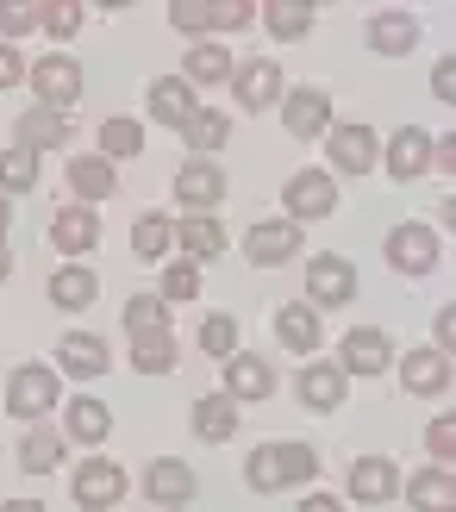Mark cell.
Segmentation results:
<instances>
[{
    "label": "cell",
    "mask_w": 456,
    "mask_h": 512,
    "mask_svg": "<svg viewBox=\"0 0 456 512\" xmlns=\"http://www.w3.org/2000/svg\"><path fill=\"white\" fill-rule=\"evenodd\" d=\"M69 188L82 194V200H107L119 188V169L107 157H69Z\"/></svg>",
    "instance_id": "obj_31"
},
{
    "label": "cell",
    "mask_w": 456,
    "mask_h": 512,
    "mask_svg": "<svg viewBox=\"0 0 456 512\" xmlns=\"http://www.w3.org/2000/svg\"><path fill=\"white\" fill-rule=\"evenodd\" d=\"M200 350H207V356H232L238 350V319L232 313H213L207 325H200Z\"/></svg>",
    "instance_id": "obj_44"
},
{
    "label": "cell",
    "mask_w": 456,
    "mask_h": 512,
    "mask_svg": "<svg viewBox=\"0 0 456 512\" xmlns=\"http://www.w3.org/2000/svg\"><path fill=\"white\" fill-rule=\"evenodd\" d=\"M232 88H238V100H244L250 113H263V107L282 100V69H275L269 57H250V63L232 69Z\"/></svg>",
    "instance_id": "obj_17"
},
{
    "label": "cell",
    "mask_w": 456,
    "mask_h": 512,
    "mask_svg": "<svg viewBox=\"0 0 456 512\" xmlns=\"http://www.w3.org/2000/svg\"><path fill=\"white\" fill-rule=\"evenodd\" d=\"M438 263H444V244H438L432 225L407 219V225H394V232H388V269H400V275H432Z\"/></svg>",
    "instance_id": "obj_2"
},
{
    "label": "cell",
    "mask_w": 456,
    "mask_h": 512,
    "mask_svg": "<svg viewBox=\"0 0 456 512\" xmlns=\"http://www.w3.org/2000/svg\"><path fill=\"white\" fill-rule=\"evenodd\" d=\"M450 319H456V313L444 306V313H438V350H444V356H450Z\"/></svg>",
    "instance_id": "obj_50"
},
{
    "label": "cell",
    "mask_w": 456,
    "mask_h": 512,
    "mask_svg": "<svg viewBox=\"0 0 456 512\" xmlns=\"http://www.w3.org/2000/svg\"><path fill=\"white\" fill-rule=\"evenodd\" d=\"M175 244L188 250V263H213V256H225V225L213 213H188L175 219Z\"/></svg>",
    "instance_id": "obj_24"
},
{
    "label": "cell",
    "mask_w": 456,
    "mask_h": 512,
    "mask_svg": "<svg viewBox=\"0 0 456 512\" xmlns=\"http://www.w3.org/2000/svg\"><path fill=\"white\" fill-rule=\"evenodd\" d=\"M169 238H175V225H169L163 213H144V219L132 225V250L144 256V263H157V256H169Z\"/></svg>",
    "instance_id": "obj_39"
},
{
    "label": "cell",
    "mask_w": 456,
    "mask_h": 512,
    "mask_svg": "<svg viewBox=\"0 0 456 512\" xmlns=\"http://www.w3.org/2000/svg\"><path fill=\"white\" fill-rule=\"evenodd\" d=\"M344 388H350V375L338 363H307V369H300V381H294V394H300L307 413H338Z\"/></svg>",
    "instance_id": "obj_11"
},
{
    "label": "cell",
    "mask_w": 456,
    "mask_h": 512,
    "mask_svg": "<svg viewBox=\"0 0 456 512\" xmlns=\"http://www.w3.org/2000/svg\"><path fill=\"white\" fill-rule=\"evenodd\" d=\"M32 25H44V0H0V32H7V44H19Z\"/></svg>",
    "instance_id": "obj_42"
},
{
    "label": "cell",
    "mask_w": 456,
    "mask_h": 512,
    "mask_svg": "<svg viewBox=\"0 0 456 512\" xmlns=\"http://www.w3.org/2000/svg\"><path fill=\"white\" fill-rule=\"evenodd\" d=\"M357 300V269L344 256H313L307 263V306L325 313V306H350Z\"/></svg>",
    "instance_id": "obj_6"
},
{
    "label": "cell",
    "mask_w": 456,
    "mask_h": 512,
    "mask_svg": "<svg viewBox=\"0 0 456 512\" xmlns=\"http://www.w3.org/2000/svg\"><path fill=\"white\" fill-rule=\"evenodd\" d=\"M294 512H344V506H338V500H332V494H307V500H300V506H294Z\"/></svg>",
    "instance_id": "obj_49"
},
{
    "label": "cell",
    "mask_w": 456,
    "mask_h": 512,
    "mask_svg": "<svg viewBox=\"0 0 456 512\" xmlns=\"http://www.w3.org/2000/svg\"><path fill=\"white\" fill-rule=\"evenodd\" d=\"M400 388L413 400L419 394H450V356L444 350H413L407 363H400Z\"/></svg>",
    "instance_id": "obj_23"
},
{
    "label": "cell",
    "mask_w": 456,
    "mask_h": 512,
    "mask_svg": "<svg viewBox=\"0 0 456 512\" xmlns=\"http://www.w3.org/2000/svg\"><path fill=\"white\" fill-rule=\"evenodd\" d=\"M244 481H250V494H282V450L257 444L244 456Z\"/></svg>",
    "instance_id": "obj_38"
},
{
    "label": "cell",
    "mask_w": 456,
    "mask_h": 512,
    "mask_svg": "<svg viewBox=\"0 0 456 512\" xmlns=\"http://www.w3.org/2000/svg\"><path fill=\"white\" fill-rule=\"evenodd\" d=\"M294 250H300V225H288V219H257L250 238H244L250 269H282Z\"/></svg>",
    "instance_id": "obj_10"
},
{
    "label": "cell",
    "mask_w": 456,
    "mask_h": 512,
    "mask_svg": "<svg viewBox=\"0 0 456 512\" xmlns=\"http://www.w3.org/2000/svg\"><path fill=\"white\" fill-rule=\"evenodd\" d=\"M175 32H219V0H169Z\"/></svg>",
    "instance_id": "obj_41"
},
{
    "label": "cell",
    "mask_w": 456,
    "mask_h": 512,
    "mask_svg": "<svg viewBox=\"0 0 456 512\" xmlns=\"http://www.w3.org/2000/svg\"><path fill=\"white\" fill-rule=\"evenodd\" d=\"M144 494H150V506H163V512H188L194 506V469L182 463V456H157V463L144 469Z\"/></svg>",
    "instance_id": "obj_7"
},
{
    "label": "cell",
    "mask_w": 456,
    "mask_h": 512,
    "mask_svg": "<svg viewBox=\"0 0 456 512\" xmlns=\"http://www.w3.org/2000/svg\"><path fill=\"white\" fill-rule=\"evenodd\" d=\"M425 169H432V138H425V125H400L394 144H388V175L394 182H419Z\"/></svg>",
    "instance_id": "obj_19"
},
{
    "label": "cell",
    "mask_w": 456,
    "mask_h": 512,
    "mask_svg": "<svg viewBox=\"0 0 456 512\" xmlns=\"http://www.w3.org/2000/svg\"><path fill=\"white\" fill-rule=\"evenodd\" d=\"M69 494H75V506H82V512H107V506L125 500V469L107 463V456H88V463L69 475Z\"/></svg>",
    "instance_id": "obj_5"
},
{
    "label": "cell",
    "mask_w": 456,
    "mask_h": 512,
    "mask_svg": "<svg viewBox=\"0 0 456 512\" xmlns=\"http://www.w3.org/2000/svg\"><path fill=\"white\" fill-rule=\"evenodd\" d=\"M138 150H144V125L138 119H125V113H113V119H100V157H138Z\"/></svg>",
    "instance_id": "obj_34"
},
{
    "label": "cell",
    "mask_w": 456,
    "mask_h": 512,
    "mask_svg": "<svg viewBox=\"0 0 456 512\" xmlns=\"http://www.w3.org/2000/svg\"><path fill=\"white\" fill-rule=\"evenodd\" d=\"M13 144L25 150H63L69 144V113H50V107H32L13 119Z\"/></svg>",
    "instance_id": "obj_21"
},
{
    "label": "cell",
    "mask_w": 456,
    "mask_h": 512,
    "mask_svg": "<svg viewBox=\"0 0 456 512\" xmlns=\"http://www.w3.org/2000/svg\"><path fill=\"white\" fill-rule=\"evenodd\" d=\"M394 494H400V475H394L388 456H357L350 463V500L357 506H388Z\"/></svg>",
    "instance_id": "obj_15"
},
{
    "label": "cell",
    "mask_w": 456,
    "mask_h": 512,
    "mask_svg": "<svg viewBox=\"0 0 456 512\" xmlns=\"http://www.w3.org/2000/svg\"><path fill=\"white\" fill-rule=\"evenodd\" d=\"M0 512H44V506H38V500H7Z\"/></svg>",
    "instance_id": "obj_52"
},
{
    "label": "cell",
    "mask_w": 456,
    "mask_h": 512,
    "mask_svg": "<svg viewBox=\"0 0 456 512\" xmlns=\"http://www.w3.org/2000/svg\"><path fill=\"white\" fill-rule=\"evenodd\" d=\"M194 294H200V263H188V256H182V263L163 269V294H157V300L182 306V300H194Z\"/></svg>",
    "instance_id": "obj_43"
},
{
    "label": "cell",
    "mask_w": 456,
    "mask_h": 512,
    "mask_svg": "<svg viewBox=\"0 0 456 512\" xmlns=\"http://www.w3.org/2000/svg\"><path fill=\"white\" fill-rule=\"evenodd\" d=\"M182 138H188V150H194V157H213V150H225V138H232V119L200 107V113L182 125Z\"/></svg>",
    "instance_id": "obj_35"
},
{
    "label": "cell",
    "mask_w": 456,
    "mask_h": 512,
    "mask_svg": "<svg viewBox=\"0 0 456 512\" xmlns=\"http://www.w3.org/2000/svg\"><path fill=\"white\" fill-rule=\"evenodd\" d=\"M75 25H82V7H75V0H44V32L50 38H75Z\"/></svg>",
    "instance_id": "obj_45"
},
{
    "label": "cell",
    "mask_w": 456,
    "mask_h": 512,
    "mask_svg": "<svg viewBox=\"0 0 456 512\" xmlns=\"http://www.w3.org/2000/svg\"><path fill=\"white\" fill-rule=\"evenodd\" d=\"M257 19L269 25L275 38H307L313 7H307V0H269V7H257Z\"/></svg>",
    "instance_id": "obj_37"
},
{
    "label": "cell",
    "mask_w": 456,
    "mask_h": 512,
    "mask_svg": "<svg viewBox=\"0 0 456 512\" xmlns=\"http://www.w3.org/2000/svg\"><path fill=\"white\" fill-rule=\"evenodd\" d=\"M32 188H38V150L25 144L0 150V194H32Z\"/></svg>",
    "instance_id": "obj_36"
},
{
    "label": "cell",
    "mask_w": 456,
    "mask_h": 512,
    "mask_svg": "<svg viewBox=\"0 0 456 512\" xmlns=\"http://www.w3.org/2000/svg\"><path fill=\"white\" fill-rule=\"evenodd\" d=\"M7 232H13V207H7V194H0V244H7Z\"/></svg>",
    "instance_id": "obj_51"
},
{
    "label": "cell",
    "mask_w": 456,
    "mask_h": 512,
    "mask_svg": "<svg viewBox=\"0 0 456 512\" xmlns=\"http://www.w3.org/2000/svg\"><path fill=\"white\" fill-rule=\"evenodd\" d=\"M113 431V413L100 400H69V425H63V444H100Z\"/></svg>",
    "instance_id": "obj_32"
},
{
    "label": "cell",
    "mask_w": 456,
    "mask_h": 512,
    "mask_svg": "<svg viewBox=\"0 0 456 512\" xmlns=\"http://www.w3.org/2000/svg\"><path fill=\"white\" fill-rule=\"evenodd\" d=\"M25 82L38 88V107H50V113H69L75 100H82V63L75 57H44V63H32L25 69Z\"/></svg>",
    "instance_id": "obj_4"
},
{
    "label": "cell",
    "mask_w": 456,
    "mask_h": 512,
    "mask_svg": "<svg viewBox=\"0 0 456 512\" xmlns=\"http://www.w3.org/2000/svg\"><path fill=\"white\" fill-rule=\"evenodd\" d=\"M57 394H63L57 369H44V363H19L13 381H7V413H13V419H44L50 406H57Z\"/></svg>",
    "instance_id": "obj_3"
},
{
    "label": "cell",
    "mask_w": 456,
    "mask_h": 512,
    "mask_svg": "<svg viewBox=\"0 0 456 512\" xmlns=\"http://www.w3.org/2000/svg\"><path fill=\"white\" fill-rule=\"evenodd\" d=\"M100 244V219L88 207H57L50 213V250H63V256H88Z\"/></svg>",
    "instance_id": "obj_16"
},
{
    "label": "cell",
    "mask_w": 456,
    "mask_h": 512,
    "mask_svg": "<svg viewBox=\"0 0 456 512\" xmlns=\"http://www.w3.org/2000/svg\"><path fill=\"white\" fill-rule=\"evenodd\" d=\"M450 69H456L450 57H444L438 69H432V88H438V100H450V94H456V75H450Z\"/></svg>",
    "instance_id": "obj_48"
},
{
    "label": "cell",
    "mask_w": 456,
    "mask_h": 512,
    "mask_svg": "<svg viewBox=\"0 0 456 512\" xmlns=\"http://www.w3.org/2000/svg\"><path fill=\"white\" fill-rule=\"evenodd\" d=\"M182 69H188V75H182L188 88H194V82H200V88H213V82H232L238 57H232V50H225V44H194L188 57H182Z\"/></svg>",
    "instance_id": "obj_28"
},
{
    "label": "cell",
    "mask_w": 456,
    "mask_h": 512,
    "mask_svg": "<svg viewBox=\"0 0 456 512\" xmlns=\"http://www.w3.org/2000/svg\"><path fill=\"white\" fill-rule=\"evenodd\" d=\"M413 512H456V475L438 463V469H419L413 475V488H407Z\"/></svg>",
    "instance_id": "obj_30"
},
{
    "label": "cell",
    "mask_w": 456,
    "mask_h": 512,
    "mask_svg": "<svg viewBox=\"0 0 456 512\" xmlns=\"http://www.w3.org/2000/svg\"><path fill=\"white\" fill-rule=\"evenodd\" d=\"M394 363V344H388V331L382 325H357V331H344V344H338V369L344 375H382Z\"/></svg>",
    "instance_id": "obj_8"
},
{
    "label": "cell",
    "mask_w": 456,
    "mask_h": 512,
    "mask_svg": "<svg viewBox=\"0 0 456 512\" xmlns=\"http://www.w3.org/2000/svg\"><path fill=\"white\" fill-rule=\"evenodd\" d=\"M194 88L182 82V75H163V82H150V119H163L169 132H182V125L194 119Z\"/></svg>",
    "instance_id": "obj_25"
},
{
    "label": "cell",
    "mask_w": 456,
    "mask_h": 512,
    "mask_svg": "<svg viewBox=\"0 0 456 512\" xmlns=\"http://www.w3.org/2000/svg\"><path fill=\"white\" fill-rule=\"evenodd\" d=\"M25 69H32V63L19 57V44H0V88H19V75H25Z\"/></svg>",
    "instance_id": "obj_47"
},
{
    "label": "cell",
    "mask_w": 456,
    "mask_h": 512,
    "mask_svg": "<svg viewBox=\"0 0 456 512\" xmlns=\"http://www.w3.org/2000/svg\"><path fill=\"white\" fill-rule=\"evenodd\" d=\"M50 306H63V313H82V306H94V294H100V281H94V269H75V263H63L57 275H50Z\"/></svg>",
    "instance_id": "obj_27"
},
{
    "label": "cell",
    "mask_w": 456,
    "mask_h": 512,
    "mask_svg": "<svg viewBox=\"0 0 456 512\" xmlns=\"http://www.w3.org/2000/svg\"><path fill=\"white\" fill-rule=\"evenodd\" d=\"M275 338H282L288 350H300V356H313V350H319V338H325V319L313 313L307 300H288L282 313H275Z\"/></svg>",
    "instance_id": "obj_22"
},
{
    "label": "cell",
    "mask_w": 456,
    "mask_h": 512,
    "mask_svg": "<svg viewBox=\"0 0 456 512\" xmlns=\"http://www.w3.org/2000/svg\"><path fill=\"white\" fill-rule=\"evenodd\" d=\"M232 431H238V400H225V394H200L194 400V438L225 444Z\"/></svg>",
    "instance_id": "obj_29"
},
{
    "label": "cell",
    "mask_w": 456,
    "mask_h": 512,
    "mask_svg": "<svg viewBox=\"0 0 456 512\" xmlns=\"http://www.w3.org/2000/svg\"><path fill=\"white\" fill-rule=\"evenodd\" d=\"M125 331H132V344L138 338H169V300L132 294V300H125Z\"/></svg>",
    "instance_id": "obj_33"
},
{
    "label": "cell",
    "mask_w": 456,
    "mask_h": 512,
    "mask_svg": "<svg viewBox=\"0 0 456 512\" xmlns=\"http://www.w3.org/2000/svg\"><path fill=\"white\" fill-rule=\"evenodd\" d=\"M175 200H182L188 213H213L225 200V169H213L207 157H194L182 175H175Z\"/></svg>",
    "instance_id": "obj_14"
},
{
    "label": "cell",
    "mask_w": 456,
    "mask_h": 512,
    "mask_svg": "<svg viewBox=\"0 0 456 512\" xmlns=\"http://www.w3.org/2000/svg\"><path fill=\"white\" fill-rule=\"evenodd\" d=\"M7 269H13V256H7V244H0V281H7Z\"/></svg>",
    "instance_id": "obj_53"
},
{
    "label": "cell",
    "mask_w": 456,
    "mask_h": 512,
    "mask_svg": "<svg viewBox=\"0 0 456 512\" xmlns=\"http://www.w3.org/2000/svg\"><path fill=\"white\" fill-rule=\"evenodd\" d=\"M282 125L294 138H319L325 125H332V94L325 88H294V94H282Z\"/></svg>",
    "instance_id": "obj_13"
},
{
    "label": "cell",
    "mask_w": 456,
    "mask_h": 512,
    "mask_svg": "<svg viewBox=\"0 0 456 512\" xmlns=\"http://www.w3.org/2000/svg\"><path fill=\"white\" fill-rule=\"evenodd\" d=\"M419 32H425V25H419L413 13L388 7V13L369 19V50H375V57H407V50L419 44Z\"/></svg>",
    "instance_id": "obj_20"
},
{
    "label": "cell",
    "mask_w": 456,
    "mask_h": 512,
    "mask_svg": "<svg viewBox=\"0 0 456 512\" xmlns=\"http://www.w3.org/2000/svg\"><path fill=\"white\" fill-rule=\"evenodd\" d=\"M175 356H182V350H175V331H169V338H138L132 344V369L138 375H169Z\"/></svg>",
    "instance_id": "obj_40"
},
{
    "label": "cell",
    "mask_w": 456,
    "mask_h": 512,
    "mask_svg": "<svg viewBox=\"0 0 456 512\" xmlns=\"http://www.w3.org/2000/svg\"><path fill=\"white\" fill-rule=\"evenodd\" d=\"M325 150H332V169L344 175H369L382 163V144H375L369 125H325Z\"/></svg>",
    "instance_id": "obj_9"
},
{
    "label": "cell",
    "mask_w": 456,
    "mask_h": 512,
    "mask_svg": "<svg viewBox=\"0 0 456 512\" xmlns=\"http://www.w3.org/2000/svg\"><path fill=\"white\" fill-rule=\"evenodd\" d=\"M275 394V369L250 350H232L225 356V400H269Z\"/></svg>",
    "instance_id": "obj_12"
},
{
    "label": "cell",
    "mask_w": 456,
    "mask_h": 512,
    "mask_svg": "<svg viewBox=\"0 0 456 512\" xmlns=\"http://www.w3.org/2000/svg\"><path fill=\"white\" fill-rule=\"evenodd\" d=\"M425 444H432V456L450 469V456H456V425L450 419H432V431H425Z\"/></svg>",
    "instance_id": "obj_46"
},
{
    "label": "cell",
    "mask_w": 456,
    "mask_h": 512,
    "mask_svg": "<svg viewBox=\"0 0 456 512\" xmlns=\"http://www.w3.org/2000/svg\"><path fill=\"white\" fill-rule=\"evenodd\" d=\"M57 369H69L75 381H94V375L113 369V356H107L100 338H88V331H63L57 338Z\"/></svg>",
    "instance_id": "obj_18"
},
{
    "label": "cell",
    "mask_w": 456,
    "mask_h": 512,
    "mask_svg": "<svg viewBox=\"0 0 456 512\" xmlns=\"http://www.w3.org/2000/svg\"><path fill=\"white\" fill-rule=\"evenodd\" d=\"M63 456H69V444H63V431H50V425H32V431L19 438V469H25V475L63 469Z\"/></svg>",
    "instance_id": "obj_26"
},
{
    "label": "cell",
    "mask_w": 456,
    "mask_h": 512,
    "mask_svg": "<svg viewBox=\"0 0 456 512\" xmlns=\"http://www.w3.org/2000/svg\"><path fill=\"white\" fill-rule=\"evenodd\" d=\"M282 207H288V225H300V219H332V213H338V182H332V169H300V175H288Z\"/></svg>",
    "instance_id": "obj_1"
}]
</instances>
